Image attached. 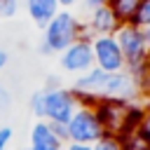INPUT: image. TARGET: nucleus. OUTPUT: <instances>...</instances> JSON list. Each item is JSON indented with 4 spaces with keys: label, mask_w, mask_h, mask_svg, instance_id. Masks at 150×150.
I'll use <instances>...</instances> for the list:
<instances>
[{
    "label": "nucleus",
    "mask_w": 150,
    "mask_h": 150,
    "mask_svg": "<svg viewBox=\"0 0 150 150\" xmlns=\"http://www.w3.org/2000/svg\"><path fill=\"white\" fill-rule=\"evenodd\" d=\"M143 105H145V103H143ZM136 131L150 143V105H145V115H143V120H141V124H138Z\"/></svg>",
    "instance_id": "ddd939ff"
},
{
    "label": "nucleus",
    "mask_w": 150,
    "mask_h": 150,
    "mask_svg": "<svg viewBox=\"0 0 150 150\" xmlns=\"http://www.w3.org/2000/svg\"><path fill=\"white\" fill-rule=\"evenodd\" d=\"M120 19L115 16V12L110 9V5H101V7H94L89 9V16L84 21V28H87V35H115V30L120 28Z\"/></svg>",
    "instance_id": "423d86ee"
},
{
    "label": "nucleus",
    "mask_w": 150,
    "mask_h": 150,
    "mask_svg": "<svg viewBox=\"0 0 150 150\" xmlns=\"http://www.w3.org/2000/svg\"><path fill=\"white\" fill-rule=\"evenodd\" d=\"M23 0H0V19H12L21 9Z\"/></svg>",
    "instance_id": "f8f14e48"
},
{
    "label": "nucleus",
    "mask_w": 150,
    "mask_h": 150,
    "mask_svg": "<svg viewBox=\"0 0 150 150\" xmlns=\"http://www.w3.org/2000/svg\"><path fill=\"white\" fill-rule=\"evenodd\" d=\"M63 150H94L91 145H84V143H66Z\"/></svg>",
    "instance_id": "dca6fc26"
},
{
    "label": "nucleus",
    "mask_w": 150,
    "mask_h": 150,
    "mask_svg": "<svg viewBox=\"0 0 150 150\" xmlns=\"http://www.w3.org/2000/svg\"><path fill=\"white\" fill-rule=\"evenodd\" d=\"M77 2H82V0H59V5H61V9H70V7H75Z\"/></svg>",
    "instance_id": "6ab92c4d"
},
{
    "label": "nucleus",
    "mask_w": 150,
    "mask_h": 150,
    "mask_svg": "<svg viewBox=\"0 0 150 150\" xmlns=\"http://www.w3.org/2000/svg\"><path fill=\"white\" fill-rule=\"evenodd\" d=\"M145 94H150V68H148V80H145V91H143V96Z\"/></svg>",
    "instance_id": "412c9836"
},
{
    "label": "nucleus",
    "mask_w": 150,
    "mask_h": 150,
    "mask_svg": "<svg viewBox=\"0 0 150 150\" xmlns=\"http://www.w3.org/2000/svg\"><path fill=\"white\" fill-rule=\"evenodd\" d=\"M63 141L54 134L49 122L38 120L28 134V150H63Z\"/></svg>",
    "instance_id": "0eeeda50"
},
{
    "label": "nucleus",
    "mask_w": 150,
    "mask_h": 150,
    "mask_svg": "<svg viewBox=\"0 0 150 150\" xmlns=\"http://www.w3.org/2000/svg\"><path fill=\"white\" fill-rule=\"evenodd\" d=\"M91 54H94V68L103 73H120L127 70L120 42L115 35H91Z\"/></svg>",
    "instance_id": "20e7f679"
},
{
    "label": "nucleus",
    "mask_w": 150,
    "mask_h": 150,
    "mask_svg": "<svg viewBox=\"0 0 150 150\" xmlns=\"http://www.w3.org/2000/svg\"><path fill=\"white\" fill-rule=\"evenodd\" d=\"M110 0H84V7L87 9H94V7H101V5H108Z\"/></svg>",
    "instance_id": "f3484780"
},
{
    "label": "nucleus",
    "mask_w": 150,
    "mask_h": 150,
    "mask_svg": "<svg viewBox=\"0 0 150 150\" xmlns=\"http://www.w3.org/2000/svg\"><path fill=\"white\" fill-rule=\"evenodd\" d=\"M7 63H9V54H7V52L0 47V73L5 70V66H7Z\"/></svg>",
    "instance_id": "a211bd4d"
},
{
    "label": "nucleus",
    "mask_w": 150,
    "mask_h": 150,
    "mask_svg": "<svg viewBox=\"0 0 150 150\" xmlns=\"http://www.w3.org/2000/svg\"><path fill=\"white\" fill-rule=\"evenodd\" d=\"M143 38H145V45H148V52H150V26L143 28Z\"/></svg>",
    "instance_id": "aec40b11"
},
{
    "label": "nucleus",
    "mask_w": 150,
    "mask_h": 150,
    "mask_svg": "<svg viewBox=\"0 0 150 150\" xmlns=\"http://www.w3.org/2000/svg\"><path fill=\"white\" fill-rule=\"evenodd\" d=\"M12 138H14V129L7 127V124H0V150H7Z\"/></svg>",
    "instance_id": "4468645a"
},
{
    "label": "nucleus",
    "mask_w": 150,
    "mask_h": 150,
    "mask_svg": "<svg viewBox=\"0 0 150 150\" xmlns=\"http://www.w3.org/2000/svg\"><path fill=\"white\" fill-rule=\"evenodd\" d=\"M59 56V66L68 75H82L94 68V54H91V40L89 35L77 38L70 47H66Z\"/></svg>",
    "instance_id": "39448f33"
},
{
    "label": "nucleus",
    "mask_w": 150,
    "mask_h": 150,
    "mask_svg": "<svg viewBox=\"0 0 150 150\" xmlns=\"http://www.w3.org/2000/svg\"><path fill=\"white\" fill-rule=\"evenodd\" d=\"M26 150H28V148H26Z\"/></svg>",
    "instance_id": "4be33fe9"
},
{
    "label": "nucleus",
    "mask_w": 150,
    "mask_h": 150,
    "mask_svg": "<svg viewBox=\"0 0 150 150\" xmlns=\"http://www.w3.org/2000/svg\"><path fill=\"white\" fill-rule=\"evenodd\" d=\"M143 0H110V9L115 12V16L120 19V23H131L138 7H141Z\"/></svg>",
    "instance_id": "1a4fd4ad"
},
{
    "label": "nucleus",
    "mask_w": 150,
    "mask_h": 150,
    "mask_svg": "<svg viewBox=\"0 0 150 150\" xmlns=\"http://www.w3.org/2000/svg\"><path fill=\"white\" fill-rule=\"evenodd\" d=\"M9 103H12V94H9V89H7V87H2V84H0V115L9 108Z\"/></svg>",
    "instance_id": "2eb2a0df"
},
{
    "label": "nucleus",
    "mask_w": 150,
    "mask_h": 150,
    "mask_svg": "<svg viewBox=\"0 0 150 150\" xmlns=\"http://www.w3.org/2000/svg\"><path fill=\"white\" fill-rule=\"evenodd\" d=\"M87 35L84 21L77 19L70 9H59L56 16L42 28L40 35V52L42 54H61L66 47H70L77 38Z\"/></svg>",
    "instance_id": "f257e3e1"
},
{
    "label": "nucleus",
    "mask_w": 150,
    "mask_h": 150,
    "mask_svg": "<svg viewBox=\"0 0 150 150\" xmlns=\"http://www.w3.org/2000/svg\"><path fill=\"white\" fill-rule=\"evenodd\" d=\"M91 148H94V150H122V143H120L117 136H112V134H103Z\"/></svg>",
    "instance_id": "9d476101"
},
{
    "label": "nucleus",
    "mask_w": 150,
    "mask_h": 150,
    "mask_svg": "<svg viewBox=\"0 0 150 150\" xmlns=\"http://www.w3.org/2000/svg\"><path fill=\"white\" fill-rule=\"evenodd\" d=\"M23 7L28 12V19L42 30L61 9L59 0H23Z\"/></svg>",
    "instance_id": "6e6552de"
},
{
    "label": "nucleus",
    "mask_w": 150,
    "mask_h": 150,
    "mask_svg": "<svg viewBox=\"0 0 150 150\" xmlns=\"http://www.w3.org/2000/svg\"><path fill=\"white\" fill-rule=\"evenodd\" d=\"M40 91H42V103H40L38 120L49 122V124H68V120L80 105L75 91L66 84L54 87V89H40Z\"/></svg>",
    "instance_id": "f03ea898"
},
{
    "label": "nucleus",
    "mask_w": 150,
    "mask_h": 150,
    "mask_svg": "<svg viewBox=\"0 0 150 150\" xmlns=\"http://www.w3.org/2000/svg\"><path fill=\"white\" fill-rule=\"evenodd\" d=\"M66 131H68V143H84V145H94L105 134L91 105H77V110L66 124Z\"/></svg>",
    "instance_id": "7ed1b4c3"
},
{
    "label": "nucleus",
    "mask_w": 150,
    "mask_h": 150,
    "mask_svg": "<svg viewBox=\"0 0 150 150\" xmlns=\"http://www.w3.org/2000/svg\"><path fill=\"white\" fill-rule=\"evenodd\" d=\"M131 23H136L138 28H148L150 26V0L141 2V7H138V12H136V16H134Z\"/></svg>",
    "instance_id": "9b49d317"
}]
</instances>
